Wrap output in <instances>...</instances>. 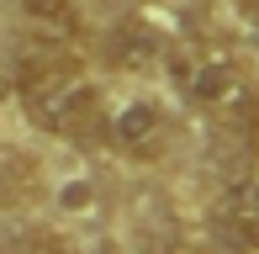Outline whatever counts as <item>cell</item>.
<instances>
[{
    "mask_svg": "<svg viewBox=\"0 0 259 254\" xmlns=\"http://www.w3.org/2000/svg\"><path fill=\"white\" fill-rule=\"evenodd\" d=\"M228 223L238 228L249 244H259V175L238 180V186L228 191Z\"/></svg>",
    "mask_w": 259,
    "mask_h": 254,
    "instance_id": "5b68a950",
    "label": "cell"
},
{
    "mask_svg": "<svg viewBox=\"0 0 259 254\" xmlns=\"http://www.w3.org/2000/svg\"><path fill=\"white\" fill-rule=\"evenodd\" d=\"M159 53V37L148 27H138V21H127V27H116L111 37H106V59H111L116 69H138V64H148Z\"/></svg>",
    "mask_w": 259,
    "mask_h": 254,
    "instance_id": "277c9868",
    "label": "cell"
},
{
    "mask_svg": "<svg viewBox=\"0 0 259 254\" xmlns=\"http://www.w3.org/2000/svg\"><path fill=\"white\" fill-rule=\"evenodd\" d=\"M27 11L42 21V27H58V32H74V11L69 0H27Z\"/></svg>",
    "mask_w": 259,
    "mask_h": 254,
    "instance_id": "8992f818",
    "label": "cell"
},
{
    "mask_svg": "<svg viewBox=\"0 0 259 254\" xmlns=\"http://www.w3.org/2000/svg\"><path fill=\"white\" fill-rule=\"evenodd\" d=\"M111 143L122 148L127 159H159L164 143H169V127H164V111L154 101H127L111 117Z\"/></svg>",
    "mask_w": 259,
    "mask_h": 254,
    "instance_id": "3957f363",
    "label": "cell"
},
{
    "mask_svg": "<svg viewBox=\"0 0 259 254\" xmlns=\"http://www.w3.org/2000/svg\"><path fill=\"white\" fill-rule=\"evenodd\" d=\"M21 101H27L32 122L42 133H58V138L90 133L101 117V90L90 85V74L79 64H64V59L21 69Z\"/></svg>",
    "mask_w": 259,
    "mask_h": 254,
    "instance_id": "6da1fadb",
    "label": "cell"
},
{
    "mask_svg": "<svg viewBox=\"0 0 259 254\" xmlns=\"http://www.w3.org/2000/svg\"><path fill=\"white\" fill-rule=\"evenodd\" d=\"M185 96L217 122L233 127H249L259 117V96H254V79L243 74L228 53H206V59L185 64Z\"/></svg>",
    "mask_w": 259,
    "mask_h": 254,
    "instance_id": "7a4b0ae2",
    "label": "cell"
},
{
    "mask_svg": "<svg viewBox=\"0 0 259 254\" xmlns=\"http://www.w3.org/2000/svg\"><path fill=\"white\" fill-rule=\"evenodd\" d=\"M16 186H21V164H16V159H6V154H0V206H6L11 196H16Z\"/></svg>",
    "mask_w": 259,
    "mask_h": 254,
    "instance_id": "52a82bcc",
    "label": "cell"
}]
</instances>
